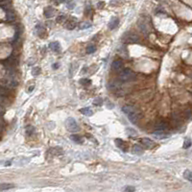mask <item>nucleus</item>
Masks as SVG:
<instances>
[{"instance_id":"f257e3e1","label":"nucleus","mask_w":192,"mask_h":192,"mask_svg":"<svg viewBox=\"0 0 192 192\" xmlns=\"http://www.w3.org/2000/svg\"><path fill=\"white\" fill-rule=\"evenodd\" d=\"M135 74L129 68L122 70L119 74V79L122 82H130L132 80L135 79Z\"/></svg>"},{"instance_id":"f03ea898","label":"nucleus","mask_w":192,"mask_h":192,"mask_svg":"<svg viewBox=\"0 0 192 192\" xmlns=\"http://www.w3.org/2000/svg\"><path fill=\"white\" fill-rule=\"evenodd\" d=\"M65 127L69 132H76L79 130L78 123H77V121L72 117L67 118V120H66V122H65Z\"/></svg>"},{"instance_id":"7ed1b4c3","label":"nucleus","mask_w":192,"mask_h":192,"mask_svg":"<svg viewBox=\"0 0 192 192\" xmlns=\"http://www.w3.org/2000/svg\"><path fill=\"white\" fill-rule=\"evenodd\" d=\"M122 40L125 43H137L139 41V38L138 36L132 33H126L122 38Z\"/></svg>"},{"instance_id":"20e7f679","label":"nucleus","mask_w":192,"mask_h":192,"mask_svg":"<svg viewBox=\"0 0 192 192\" xmlns=\"http://www.w3.org/2000/svg\"><path fill=\"white\" fill-rule=\"evenodd\" d=\"M6 85L12 89L16 88L17 86V80L13 73H9V75L6 77Z\"/></svg>"},{"instance_id":"39448f33","label":"nucleus","mask_w":192,"mask_h":192,"mask_svg":"<svg viewBox=\"0 0 192 192\" xmlns=\"http://www.w3.org/2000/svg\"><path fill=\"white\" fill-rule=\"evenodd\" d=\"M124 67V64L121 60H114L111 64V68L114 71H120L121 69H123Z\"/></svg>"},{"instance_id":"423d86ee","label":"nucleus","mask_w":192,"mask_h":192,"mask_svg":"<svg viewBox=\"0 0 192 192\" xmlns=\"http://www.w3.org/2000/svg\"><path fill=\"white\" fill-rule=\"evenodd\" d=\"M128 115V118L130 122H132V124H137L138 120H139V113H137V111L135 110V111H132V113L127 114Z\"/></svg>"},{"instance_id":"0eeeda50","label":"nucleus","mask_w":192,"mask_h":192,"mask_svg":"<svg viewBox=\"0 0 192 192\" xmlns=\"http://www.w3.org/2000/svg\"><path fill=\"white\" fill-rule=\"evenodd\" d=\"M6 18L7 20H9V21H13V20L16 19V13H13V10L11 9L6 10Z\"/></svg>"},{"instance_id":"6e6552de","label":"nucleus","mask_w":192,"mask_h":192,"mask_svg":"<svg viewBox=\"0 0 192 192\" xmlns=\"http://www.w3.org/2000/svg\"><path fill=\"white\" fill-rule=\"evenodd\" d=\"M118 23H119V19L117 18V17H113V18L111 19V21L109 22V28L111 30H113L114 28H116Z\"/></svg>"},{"instance_id":"1a4fd4ad","label":"nucleus","mask_w":192,"mask_h":192,"mask_svg":"<svg viewBox=\"0 0 192 192\" xmlns=\"http://www.w3.org/2000/svg\"><path fill=\"white\" fill-rule=\"evenodd\" d=\"M132 153L135 154V155H142L143 153H144V150H143V148L141 147L140 145H138V144H135L134 145V147H132Z\"/></svg>"},{"instance_id":"9d476101","label":"nucleus","mask_w":192,"mask_h":192,"mask_svg":"<svg viewBox=\"0 0 192 192\" xmlns=\"http://www.w3.org/2000/svg\"><path fill=\"white\" fill-rule=\"evenodd\" d=\"M36 34L38 35V37L43 38L45 35V28L38 24V25L36 26Z\"/></svg>"},{"instance_id":"9b49d317","label":"nucleus","mask_w":192,"mask_h":192,"mask_svg":"<svg viewBox=\"0 0 192 192\" xmlns=\"http://www.w3.org/2000/svg\"><path fill=\"white\" fill-rule=\"evenodd\" d=\"M167 129H168V125H167V123H165V122H159V123L157 124V126H156L157 131L164 132V131L167 130Z\"/></svg>"},{"instance_id":"f8f14e48","label":"nucleus","mask_w":192,"mask_h":192,"mask_svg":"<svg viewBox=\"0 0 192 192\" xmlns=\"http://www.w3.org/2000/svg\"><path fill=\"white\" fill-rule=\"evenodd\" d=\"M141 144L144 145L145 147H147V148H152L155 143H154L151 139H149V138H142L141 139Z\"/></svg>"},{"instance_id":"ddd939ff","label":"nucleus","mask_w":192,"mask_h":192,"mask_svg":"<svg viewBox=\"0 0 192 192\" xmlns=\"http://www.w3.org/2000/svg\"><path fill=\"white\" fill-rule=\"evenodd\" d=\"M135 111V108L131 106V105H126V106H124L123 108H122V111H123L125 114H129Z\"/></svg>"},{"instance_id":"4468645a","label":"nucleus","mask_w":192,"mask_h":192,"mask_svg":"<svg viewBox=\"0 0 192 192\" xmlns=\"http://www.w3.org/2000/svg\"><path fill=\"white\" fill-rule=\"evenodd\" d=\"M49 47L52 51H55V52H58L60 51L61 49V44L58 43V41H53L49 44Z\"/></svg>"},{"instance_id":"2eb2a0df","label":"nucleus","mask_w":192,"mask_h":192,"mask_svg":"<svg viewBox=\"0 0 192 192\" xmlns=\"http://www.w3.org/2000/svg\"><path fill=\"white\" fill-rule=\"evenodd\" d=\"M54 12L55 11L52 7H47V8H45V10H44V15L46 17H51V16H53Z\"/></svg>"},{"instance_id":"dca6fc26","label":"nucleus","mask_w":192,"mask_h":192,"mask_svg":"<svg viewBox=\"0 0 192 192\" xmlns=\"http://www.w3.org/2000/svg\"><path fill=\"white\" fill-rule=\"evenodd\" d=\"M77 25V22L75 19H72V20H69V21L66 22V28H67L68 30H72L74 29Z\"/></svg>"},{"instance_id":"f3484780","label":"nucleus","mask_w":192,"mask_h":192,"mask_svg":"<svg viewBox=\"0 0 192 192\" xmlns=\"http://www.w3.org/2000/svg\"><path fill=\"white\" fill-rule=\"evenodd\" d=\"M13 186H13V183H0V191L11 189V188H13Z\"/></svg>"},{"instance_id":"a211bd4d","label":"nucleus","mask_w":192,"mask_h":192,"mask_svg":"<svg viewBox=\"0 0 192 192\" xmlns=\"http://www.w3.org/2000/svg\"><path fill=\"white\" fill-rule=\"evenodd\" d=\"M115 144H116V146L118 148H120L122 150H124V147H125V143L124 141L122 140V139L120 138H116L115 139Z\"/></svg>"},{"instance_id":"6ab92c4d","label":"nucleus","mask_w":192,"mask_h":192,"mask_svg":"<svg viewBox=\"0 0 192 192\" xmlns=\"http://www.w3.org/2000/svg\"><path fill=\"white\" fill-rule=\"evenodd\" d=\"M183 177L186 178L187 181H192V174H191V171L190 170H186L183 172Z\"/></svg>"},{"instance_id":"aec40b11","label":"nucleus","mask_w":192,"mask_h":192,"mask_svg":"<svg viewBox=\"0 0 192 192\" xmlns=\"http://www.w3.org/2000/svg\"><path fill=\"white\" fill-rule=\"evenodd\" d=\"M81 113H83V114H86V115H92V111H91V109L90 108H84V109H82L81 110Z\"/></svg>"},{"instance_id":"412c9836","label":"nucleus","mask_w":192,"mask_h":192,"mask_svg":"<svg viewBox=\"0 0 192 192\" xmlns=\"http://www.w3.org/2000/svg\"><path fill=\"white\" fill-rule=\"evenodd\" d=\"M70 138L72 139L73 141H75L77 143H81L82 142V137H79V135H72Z\"/></svg>"},{"instance_id":"4be33fe9","label":"nucleus","mask_w":192,"mask_h":192,"mask_svg":"<svg viewBox=\"0 0 192 192\" xmlns=\"http://www.w3.org/2000/svg\"><path fill=\"white\" fill-rule=\"evenodd\" d=\"M90 27H91V24L89 22H82L79 25L80 29H88V28H90Z\"/></svg>"},{"instance_id":"5701e85b","label":"nucleus","mask_w":192,"mask_h":192,"mask_svg":"<svg viewBox=\"0 0 192 192\" xmlns=\"http://www.w3.org/2000/svg\"><path fill=\"white\" fill-rule=\"evenodd\" d=\"M96 51V47L94 46V45H89L88 47H86V53L88 54H92L93 52Z\"/></svg>"},{"instance_id":"b1692460","label":"nucleus","mask_w":192,"mask_h":192,"mask_svg":"<svg viewBox=\"0 0 192 192\" xmlns=\"http://www.w3.org/2000/svg\"><path fill=\"white\" fill-rule=\"evenodd\" d=\"M7 94H8V89L4 88V86H0V95L5 96V95H7Z\"/></svg>"},{"instance_id":"393cba45","label":"nucleus","mask_w":192,"mask_h":192,"mask_svg":"<svg viewBox=\"0 0 192 192\" xmlns=\"http://www.w3.org/2000/svg\"><path fill=\"white\" fill-rule=\"evenodd\" d=\"M80 84H82V85L84 86H89L90 84H91V81L89 79H82V80H80Z\"/></svg>"},{"instance_id":"a878e982","label":"nucleus","mask_w":192,"mask_h":192,"mask_svg":"<svg viewBox=\"0 0 192 192\" xmlns=\"http://www.w3.org/2000/svg\"><path fill=\"white\" fill-rule=\"evenodd\" d=\"M102 103H103V100L101 98H96L95 100L93 101V104L95 105V106H101Z\"/></svg>"},{"instance_id":"bb28decb","label":"nucleus","mask_w":192,"mask_h":192,"mask_svg":"<svg viewBox=\"0 0 192 192\" xmlns=\"http://www.w3.org/2000/svg\"><path fill=\"white\" fill-rule=\"evenodd\" d=\"M33 131H34V128L32 126H28L26 128V134L28 135H32L33 134Z\"/></svg>"},{"instance_id":"cd10ccee","label":"nucleus","mask_w":192,"mask_h":192,"mask_svg":"<svg viewBox=\"0 0 192 192\" xmlns=\"http://www.w3.org/2000/svg\"><path fill=\"white\" fill-rule=\"evenodd\" d=\"M191 145V141L190 139H186V141H184V144H183V148H189Z\"/></svg>"},{"instance_id":"c85d7f7f","label":"nucleus","mask_w":192,"mask_h":192,"mask_svg":"<svg viewBox=\"0 0 192 192\" xmlns=\"http://www.w3.org/2000/svg\"><path fill=\"white\" fill-rule=\"evenodd\" d=\"M64 19H65V16H59L58 18H57V21H58V22H62Z\"/></svg>"},{"instance_id":"c756f323","label":"nucleus","mask_w":192,"mask_h":192,"mask_svg":"<svg viewBox=\"0 0 192 192\" xmlns=\"http://www.w3.org/2000/svg\"><path fill=\"white\" fill-rule=\"evenodd\" d=\"M40 68H38V67H36V68H34V70L32 71V73H33L34 75H37V74H38V73L40 72Z\"/></svg>"},{"instance_id":"7c9ffc66","label":"nucleus","mask_w":192,"mask_h":192,"mask_svg":"<svg viewBox=\"0 0 192 192\" xmlns=\"http://www.w3.org/2000/svg\"><path fill=\"white\" fill-rule=\"evenodd\" d=\"M125 191H135V187H132V186H127L126 188L124 189Z\"/></svg>"},{"instance_id":"2f4dec72","label":"nucleus","mask_w":192,"mask_h":192,"mask_svg":"<svg viewBox=\"0 0 192 192\" xmlns=\"http://www.w3.org/2000/svg\"><path fill=\"white\" fill-rule=\"evenodd\" d=\"M127 131H129V135H137L135 131V130H132V129H128Z\"/></svg>"},{"instance_id":"473e14b6","label":"nucleus","mask_w":192,"mask_h":192,"mask_svg":"<svg viewBox=\"0 0 192 192\" xmlns=\"http://www.w3.org/2000/svg\"><path fill=\"white\" fill-rule=\"evenodd\" d=\"M33 89H34V86H31V88L29 89V92H30V91H32Z\"/></svg>"},{"instance_id":"72a5a7b5","label":"nucleus","mask_w":192,"mask_h":192,"mask_svg":"<svg viewBox=\"0 0 192 192\" xmlns=\"http://www.w3.org/2000/svg\"><path fill=\"white\" fill-rule=\"evenodd\" d=\"M2 130V124H1V122H0V132H1Z\"/></svg>"},{"instance_id":"f704fd0d","label":"nucleus","mask_w":192,"mask_h":192,"mask_svg":"<svg viewBox=\"0 0 192 192\" xmlns=\"http://www.w3.org/2000/svg\"><path fill=\"white\" fill-rule=\"evenodd\" d=\"M64 1H65V0H58V2H64Z\"/></svg>"},{"instance_id":"c9c22d12","label":"nucleus","mask_w":192,"mask_h":192,"mask_svg":"<svg viewBox=\"0 0 192 192\" xmlns=\"http://www.w3.org/2000/svg\"><path fill=\"white\" fill-rule=\"evenodd\" d=\"M6 0H0V2H5Z\"/></svg>"}]
</instances>
